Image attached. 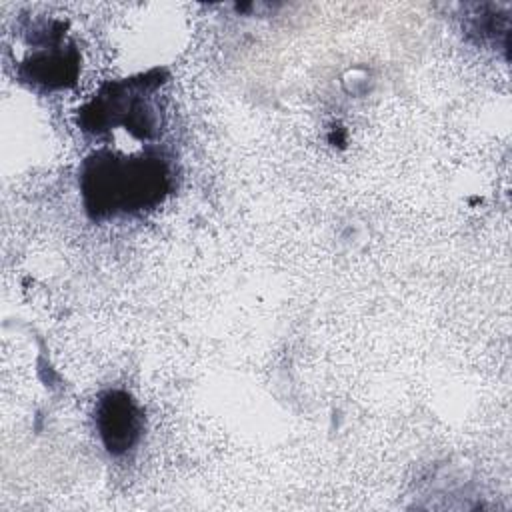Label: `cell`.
Returning a JSON list of instances; mask_svg holds the SVG:
<instances>
[{
    "instance_id": "3957f363",
    "label": "cell",
    "mask_w": 512,
    "mask_h": 512,
    "mask_svg": "<svg viewBox=\"0 0 512 512\" xmlns=\"http://www.w3.org/2000/svg\"><path fill=\"white\" fill-rule=\"evenodd\" d=\"M62 24L54 22L44 42L20 66L18 76L22 82L38 90H62L76 82L80 70V56L70 44L62 46Z\"/></svg>"
},
{
    "instance_id": "6da1fadb",
    "label": "cell",
    "mask_w": 512,
    "mask_h": 512,
    "mask_svg": "<svg viewBox=\"0 0 512 512\" xmlns=\"http://www.w3.org/2000/svg\"><path fill=\"white\" fill-rule=\"evenodd\" d=\"M78 182L88 216L104 220L158 206L172 190V170L156 148L132 156L102 148L82 162Z\"/></svg>"
},
{
    "instance_id": "7a4b0ae2",
    "label": "cell",
    "mask_w": 512,
    "mask_h": 512,
    "mask_svg": "<svg viewBox=\"0 0 512 512\" xmlns=\"http://www.w3.org/2000/svg\"><path fill=\"white\" fill-rule=\"evenodd\" d=\"M160 82V78H154V72H148L138 78L102 86V90L78 110V126L92 134L124 126L140 140L156 136L160 130V112L152 102V92Z\"/></svg>"
},
{
    "instance_id": "277c9868",
    "label": "cell",
    "mask_w": 512,
    "mask_h": 512,
    "mask_svg": "<svg viewBox=\"0 0 512 512\" xmlns=\"http://www.w3.org/2000/svg\"><path fill=\"white\" fill-rule=\"evenodd\" d=\"M94 422L104 448L112 456L132 450L144 432V412L124 390H106L98 396Z\"/></svg>"
}]
</instances>
